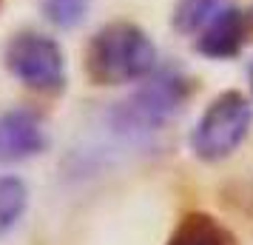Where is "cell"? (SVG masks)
I'll use <instances>...</instances> for the list:
<instances>
[{
	"label": "cell",
	"instance_id": "12",
	"mask_svg": "<svg viewBox=\"0 0 253 245\" xmlns=\"http://www.w3.org/2000/svg\"><path fill=\"white\" fill-rule=\"evenodd\" d=\"M251 86H253V69H251Z\"/></svg>",
	"mask_w": 253,
	"mask_h": 245
},
{
	"label": "cell",
	"instance_id": "1",
	"mask_svg": "<svg viewBox=\"0 0 253 245\" xmlns=\"http://www.w3.org/2000/svg\"><path fill=\"white\" fill-rule=\"evenodd\" d=\"M157 69V46L137 23L117 20L94 32L85 49V74L97 86H126L145 80Z\"/></svg>",
	"mask_w": 253,
	"mask_h": 245
},
{
	"label": "cell",
	"instance_id": "11",
	"mask_svg": "<svg viewBox=\"0 0 253 245\" xmlns=\"http://www.w3.org/2000/svg\"><path fill=\"white\" fill-rule=\"evenodd\" d=\"M245 26H248V37H253V6L245 12Z\"/></svg>",
	"mask_w": 253,
	"mask_h": 245
},
{
	"label": "cell",
	"instance_id": "3",
	"mask_svg": "<svg viewBox=\"0 0 253 245\" xmlns=\"http://www.w3.org/2000/svg\"><path fill=\"white\" fill-rule=\"evenodd\" d=\"M253 126V103L242 92L213 97L191 131V151L202 163H219L239 148Z\"/></svg>",
	"mask_w": 253,
	"mask_h": 245
},
{
	"label": "cell",
	"instance_id": "9",
	"mask_svg": "<svg viewBox=\"0 0 253 245\" xmlns=\"http://www.w3.org/2000/svg\"><path fill=\"white\" fill-rule=\"evenodd\" d=\"M225 0H176L173 6V29L182 35H194L222 9Z\"/></svg>",
	"mask_w": 253,
	"mask_h": 245
},
{
	"label": "cell",
	"instance_id": "7",
	"mask_svg": "<svg viewBox=\"0 0 253 245\" xmlns=\"http://www.w3.org/2000/svg\"><path fill=\"white\" fill-rule=\"evenodd\" d=\"M168 245H236V240L213 214L194 211L176 222Z\"/></svg>",
	"mask_w": 253,
	"mask_h": 245
},
{
	"label": "cell",
	"instance_id": "2",
	"mask_svg": "<svg viewBox=\"0 0 253 245\" xmlns=\"http://www.w3.org/2000/svg\"><path fill=\"white\" fill-rule=\"evenodd\" d=\"M191 97V80L176 69H154L126 100L108 111L117 134L145 137L165 129Z\"/></svg>",
	"mask_w": 253,
	"mask_h": 245
},
{
	"label": "cell",
	"instance_id": "10",
	"mask_svg": "<svg viewBox=\"0 0 253 245\" xmlns=\"http://www.w3.org/2000/svg\"><path fill=\"white\" fill-rule=\"evenodd\" d=\"M91 0H43V14L57 29H77L88 14Z\"/></svg>",
	"mask_w": 253,
	"mask_h": 245
},
{
	"label": "cell",
	"instance_id": "4",
	"mask_svg": "<svg viewBox=\"0 0 253 245\" xmlns=\"http://www.w3.org/2000/svg\"><path fill=\"white\" fill-rule=\"evenodd\" d=\"M6 69L17 83L40 94L66 89V54L54 37L40 32H17L3 51Z\"/></svg>",
	"mask_w": 253,
	"mask_h": 245
},
{
	"label": "cell",
	"instance_id": "13",
	"mask_svg": "<svg viewBox=\"0 0 253 245\" xmlns=\"http://www.w3.org/2000/svg\"><path fill=\"white\" fill-rule=\"evenodd\" d=\"M0 6H3V0H0Z\"/></svg>",
	"mask_w": 253,
	"mask_h": 245
},
{
	"label": "cell",
	"instance_id": "6",
	"mask_svg": "<svg viewBox=\"0 0 253 245\" xmlns=\"http://www.w3.org/2000/svg\"><path fill=\"white\" fill-rule=\"evenodd\" d=\"M248 40V26H245V12L236 6H222L196 37V51L211 60H230L236 57Z\"/></svg>",
	"mask_w": 253,
	"mask_h": 245
},
{
	"label": "cell",
	"instance_id": "5",
	"mask_svg": "<svg viewBox=\"0 0 253 245\" xmlns=\"http://www.w3.org/2000/svg\"><path fill=\"white\" fill-rule=\"evenodd\" d=\"M48 148L46 126L32 108H9L0 114V163H26Z\"/></svg>",
	"mask_w": 253,
	"mask_h": 245
},
{
	"label": "cell",
	"instance_id": "8",
	"mask_svg": "<svg viewBox=\"0 0 253 245\" xmlns=\"http://www.w3.org/2000/svg\"><path fill=\"white\" fill-rule=\"evenodd\" d=\"M29 205V186L14 174H0V237L20 222Z\"/></svg>",
	"mask_w": 253,
	"mask_h": 245
}]
</instances>
